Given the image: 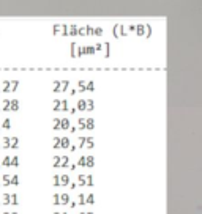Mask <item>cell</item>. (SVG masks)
Listing matches in <instances>:
<instances>
[{"mask_svg": "<svg viewBox=\"0 0 202 214\" xmlns=\"http://www.w3.org/2000/svg\"><path fill=\"white\" fill-rule=\"evenodd\" d=\"M70 201H71V197L66 194V192L52 195V205H55V206H68Z\"/></svg>", "mask_w": 202, "mask_h": 214, "instance_id": "cell-1", "label": "cell"}, {"mask_svg": "<svg viewBox=\"0 0 202 214\" xmlns=\"http://www.w3.org/2000/svg\"><path fill=\"white\" fill-rule=\"evenodd\" d=\"M0 203L5 205V206H18V205H19V198H18V195H16V194H8V192H5V194L2 195Z\"/></svg>", "mask_w": 202, "mask_h": 214, "instance_id": "cell-2", "label": "cell"}, {"mask_svg": "<svg viewBox=\"0 0 202 214\" xmlns=\"http://www.w3.org/2000/svg\"><path fill=\"white\" fill-rule=\"evenodd\" d=\"M52 184H54V187L68 186V184H70V175L68 173H65V175H55L52 178Z\"/></svg>", "mask_w": 202, "mask_h": 214, "instance_id": "cell-3", "label": "cell"}, {"mask_svg": "<svg viewBox=\"0 0 202 214\" xmlns=\"http://www.w3.org/2000/svg\"><path fill=\"white\" fill-rule=\"evenodd\" d=\"M19 184V176L18 175H11V173H5L2 178V186H18Z\"/></svg>", "mask_w": 202, "mask_h": 214, "instance_id": "cell-4", "label": "cell"}, {"mask_svg": "<svg viewBox=\"0 0 202 214\" xmlns=\"http://www.w3.org/2000/svg\"><path fill=\"white\" fill-rule=\"evenodd\" d=\"M78 186H93V178L90 175H79L78 176Z\"/></svg>", "mask_w": 202, "mask_h": 214, "instance_id": "cell-5", "label": "cell"}, {"mask_svg": "<svg viewBox=\"0 0 202 214\" xmlns=\"http://www.w3.org/2000/svg\"><path fill=\"white\" fill-rule=\"evenodd\" d=\"M68 161L70 159L66 157V156H57V157H54V167H68Z\"/></svg>", "mask_w": 202, "mask_h": 214, "instance_id": "cell-6", "label": "cell"}, {"mask_svg": "<svg viewBox=\"0 0 202 214\" xmlns=\"http://www.w3.org/2000/svg\"><path fill=\"white\" fill-rule=\"evenodd\" d=\"M79 165H82V167H93V157H82L81 161L78 162Z\"/></svg>", "mask_w": 202, "mask_h": 214, "instance_id": "cell-7", "label": "cell"}, {"mask_svg": "<svg viewBox=\"0 0 202 214\" xmlns=\"http://www.w3.org/2000/svg\"><path fill=\"white\" fill-rule=\"evenodd\" d=\"M3 165H6V167H11V165H19L18 157H6L5 161H3Z\"/></svg>", "mask_w": 202, "mask_h": 214, "instance_id": "cell-8", "label": "cell"}, {"mask_svg": "<svg viewBox=\"0 0 202 214\" xmlns=\"http://www.w3.org/2000/svg\"><path fill=\"white\" fill-rule=\"evenodd\" d=\"M74 201H76V205H87V198H85V195H84V194H79L78 200H74Z\"/></svg>", "mask_w": 202, "mask_h": 214, "instance_id": "cell-9", "label": "cell"}, {"mask_svg": "<svg viewBox=\"0 0 202 214\" xmlns=\"http://www.w3.org/2000/svg\"><path fill=\"white\" fill-rule=\"evenodd\" d=\"M85 198H87V205H93V203H95V195H93V194L85 195Z\"/></svg>", "mask_w": 202, "mask_h": 214, "instance_id": "cell-10", "label": "cell"}, {"mask_svg": "<svg viewBox=\"0 0 202 214\" xmlns=\"http://www.w3.org/2000/svg\"><path fill=\"white\" fill-rule=\"evenodd\" d=\"M68 186H70V189H71V191H74V189L78 187V184H76V183H70Z\"/></svg>", "mask_w": 202, "mask_h": 214, "instance_id": "cell-11", "label": "cell"}, {"mask_svg": "<svg viewBox=\"0 0 202 214\" xmlns=\"http://www.w3.org/2000/svg\"><path fill=\"white\" fill-rule=\"evenodd\" d=\"M3 214H19L18 211H3Z\"/></svg>", "mask_w": 202, "mask_h": 214, "instance_id": "cell-12", "label": "cell"}, {"mask_svg": "<svg viewBox=\"0 0 202 214\" xmlns=\"http://www.w3.org/2000/svg\"><path fill=\"white\" fill-rule=\"evenodd\" d=\"M54 214H68V211H54Z\"/></svg>", "mask_w": 202, "mask_h": 214, "instance_id": "cell-13", "label": "cell"}, {"mask_svg": "<svg viewBox=\"0 0 202 214\" xmlns=\"http://www.w3.org/2000/svg\"><path fill=\"white\" fill-rule=\"evenodd\" d=\"M79 214H93V211H81Z\"/></svg>", "mask_w": 202, "mask_h": 214, "instance_id": "cell-14", "label": "cell"}, {"mask_svg": "<svg viewBox=\"0 0 202 214\" xmlns=\"http://www.w3.org/2000/svg\"><path fill=\"white\" fill-rule=\"evenodd\" d=\"M0 187H2V184H0Z\"/></svg>", "mask_w": 202, "mask_h": 214, "instance_id": "cell-15", "label": "cell"}]
</instances>
